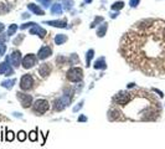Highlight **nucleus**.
<instances>
[{
  "label": "nucleus",
  "instance_id": "nucleus-39",
  "mask_svg": "<svg viewBox=\"0 0 165 149\" xmlns=\"http://www.w3.org/2000/svg\"><path fill=\"white\" fill-rule=\"evenodd\" d=\"M133 87H135V83H134V82H130V83L127 85V88H133Z\"/></svg>",
  "mask_w": 165,
  "mask_h": 149
},
{
  "label": "nucleus",
  "instance_id": "nucleus-28",
  "mask_svg": "<svg viewBox=\"0 0 165 149\" xmlns=\"http://www.w3.org/2000/svg\"><path fill=\"white\" fill-rule=\"evenodd\" d=\"M37 2L42 5L44 8H49V5L51 4V0H37Z\"/></svg>",
  "mask_w": 165,
  "mask_h": 149
},
{
  "label": "nucleus",
  "instance_id": "nucleus-21",
  "mask_svg": "<svg viewBox=\"0 0 165 149\" xmlns=\"http://www.w3.org/2000/svg\"><path fill=\"white\" fill-rule=\"evenodd\" d=\"M67 40H68V37L66 35L59 34V35H56V37H55V44H56V45H62V44H65L67 41Z\"/></svg>",
  "mask_w": 165,
  "mask_h": 149
},
{
  "label": "nucleus",
  "instance_id": "nucleus-31",
  "mask_svg": "<svg viewBox=\"0 0 165 149\" xmlns=\"http://www.w3.org/2000/svg\"><path fill=\"white\" fill-rule=\"evenodd\" d=\"M6 52V45L5 44H0V56H4Z\"/></svg>",
  "mask_w": 165,
  "mask_h": 149
},
{
  "label": "nucleus",
  "instance_id": "nucleus-20",
  "mask_svg": "<svg viewBox=\"0 0 165 149\" xmlns=\"http://www.w3.org/2000/svg\"><path fill=\"white\" fill-rule=\"evenodd\" d=\"M107 29H108V24L107 22H103L101 26H98V29H97V36L98 37H103L107 32Z\"/></svg>",
  "mask_w": 165,
  "mask_h": 149
},
{
  "label": "nucleus",
  "instance_id": "nucleus-17",
  "mask_svg": "<svg viewBox=\"0 0 165 149\" xmlns=\"http://www.w3.org/2000/svg\"><path fill=\"white\" fill-rule=\"evenodd\" d=\"M27 8H29V10H31L32 12H34V14H36V15H40V16H42L44 14H45V12H44V10L42 9H40L37 5H35V4H29V5H27Z\"/></svg>",
  "mask_w": 165,
  "mask_h": 149
},
{
  "label": "nucleus",
  "instance_id": "nucleus-5",
  "mask_svg": "<svg viewBox=\"0 0 165 149\" xmlns=\"http://www.w3.org/2000/svg\"><path fill=\"white\" fill-rule=\"evenodd\" d=\"M130 100V92H124L122 91L119 93H117L116 96L113 97V103L116 106H126L128 103V101Z\"/></svg>",
  "mask_w": 165,
  "mask_h": 149
},
{
  "label": "nucleus",
  "instance_id": "nucleus-19",
  "mask_svg": "<svg viewBox=\"0 0 165 149\" xmlns=\"http://www.w3.org/2000/svg\"><path fill=\"white\" fill-rule=\"evenodd\" d=\"M15 83H16V80H15V78H11V80H5V81H3L2 86H3L4 88H6V90H11Z\"/></svg>",
  "mask_w": 165,
  "mask_h": 149
},
{
  "label": "nucleus",
  "instance_id": "nucleus-27",
  "mask_svg": "<svg viewBox=\"0 0 165 149\" xmlns=\"http://www.w3.org/2000/svg\"><path fill=\"white\" fill-rule=\"evenodd\" d=\"M123 6H124V3H123V2H116L112 5V9L113 10H120V9H123Z\"/></svg>",
  "mask_w": 165,
  "mask_h": 149
},
{
  "label": "nucleus",
  "instance_id": "nucleus-24",
  "mask_svg": "<svg viewBox=\"0 0 165 149\" xmlns=\"http://www.w3.org/2000/svg\"><path fill=\"white\" fill-rule=\"evenodd\" d=\"M26 138H27V135H26V132H25V130H20V132L18 133V139H19L20 142H25Z\"/></svg>",
  "mask_w": 165,
  "mask_h": 149
},
{
  "label": "nucleus",
  "instance_id": "nucleus-26",
  "mask_svg": "<svg viewBox=\"0 0 165 149\" xmlns=\"http://www.w3.org/2000/svg\"><path fill=\"white\" fill-rule=\"evenodd\" d=\"M29 139L31 142H36L37 141V130H31L29 133Z\"/></svg>",
  "mask_w": 165,
  "mask_h": 149
},
{
  "label": "nucleus",
  "instance_id": "nucleus-33",
  "mask_svg": "<svg viewBox=\"0 0 165 149\" xmlns=\"http://www.w3.org/2000/svg\"><path fill=\"white\" fill-rule=\"evenodd\" d=\"M101 21H103V18L102 16H99V18H96V20L92 22V25H91V28H94L96 25H97L98 22H101Z\"/></svg>",
  "mask_w": 165,
  "mask_h": 149
},
{
  "label": "nucleus",
  "instance_id": "nucleus-32",
  "mask_svg": "<svg viewBox=\"0 0 165 149\" xmlns=\"http://www.w3.org/2000/svg\"><path fill=\"white\" fill-rule=\"evenodd\" d=\"M82 107H83V101H81L78 104H76V106L73 107V112H75V113H76V112H78Z\"/></svg>",
  "mask_w": 165,
  "mask_h": 149
},
{
  "label": "nucleus",
  "instance_id": "nucleus-36",
  "mask_svg": "<svg viewBox=\"0 0 165 149\" xmlns=\"http://www.w3.org/2000/svg\"><path fill=\"white\" fill-rule=\"evenodd\" d=\"M152 91H153V92H155V93H158V94H159V97H161V98L164 97V93H163V92H161L160 90H157V88H153Z\"/></svg>",
  "mask_w": 165,
  "mask_h": 149
},
{
  "label": "nucleus",
  "instance_id": "nucleus-18",
  "mask_svg": "<svg viewBox=\"0 0 165 149\" xmlns=\"http://www.w3.org/2000/svg\"><path fill=\"white\" fill-rule=\"evenodd\" d=\"M51 14L52 15H61L62 14V6H61V4H59V3L53 4L51 6Z\"/></svg>",
  "mask_w": 165,
  "mask_h": 149
},
{
  "label": "nucleus",
  "instance_id": "nucleus-10",
  "mask_svg": "<svg viewBox=\"0 0 165 149\" xmlns=\"http://www.w3.org/2000/svg\"><path fill=\"white\" fill-rule=\"evenodd\" d=\"M16 98L19 100V102L21 103V106L24 108H29L32 104V96L31 94H26L22 92H16Z\"/></svg>",
  "mask_w": 165,
  "mask_h": 149
},
{
  "label": "nucleus",
  "instance_id": "nucleus-3",
  "mask_svg": "<svg viewBox=\"0 0 165 149\" xmlns=\"http://www.w3.org/2000/svg\"><path fill=\"white\" fill-rule=\"evenodd\" d=\"M49 108H50L49 102L46 100H42V98L36 100L34 106H32V110L37 116H42L44 113H46L49 111Z\"/></svg>",
  "mask_w": 165,
  "mask_h": 149
},
{
  "label": "nucleus",
  "instance_id": "nucleus-43",
  "mask_svg": "<svg viewBox=\"0 0 165 149\" xmlns=\"http://www.w3.org/2000/svg\"><path fill=\"white\" fill-rule=\"evenodd\" d=\"M86 3H92V0H85Z\"/></svg>",
  "mask_w": 165,
  "mask_h": 149
},
{
  "label": "nucleus",
  "instance_id": "nucleus-1",
  "mask_svg": "<svg viewBox=\"0 0 165 149\" xmlns=\"http://www.w3.org/2000/svg\"><path fill=\"white\" fill-rule=\"evenodd\" d=\"M119 52L127 63L145 76L165 75V20L136 21L120 40Z\"/></svg>",
  "mask_w": 165,
  "mask_h": 149
},
{
  "label": "nucleus",
  "instance_id": "nucleus-15",
  "mask_svg": "<svg viewBox=\"0 0 165 149\" xmlns=\"http://www.w3.org/2000/svg\"><path fill=\"white\" fill-rule=\"evenodd\" d=\"M94 69L96 70H106L107 69V65H106V59L104 57H99L98 60H96L94 62Z\"/></svg>",
  "mask_w": 165,
  "mask_h": 149
},
{
  "label": "nucleus",
  "instance_id": "nucleus-22",
  "mask_svg": "<svg viewBox=\"0 0 165 149\" xmlns=\"http://www.w3.org/2000/svg\"><path fill=\"white\" fill-rule=\"evenodd\" d=\"M93 56H94V50H88L87 51V53H86V63H87V67L91 65V60L93 59Z\"/></svg>",
  "mask_w": 165,
  "mask_h": 149
},
{
  "label": "nucleus",
  "instance_id": "nucleus-9",
  "mask_svg": "<svg viewBox=\"0 0 165 149\" xmlns=\"http://www.w3.org/2000/svg\"><path fill=\"white\" fill-rule=\"evenodd\" d=\"M37 60H39L37 56H35L34 53H29V55H26V56L22 59L21 65H22L24 69L29 70V69H32V67L37 63Z\"/></svg>",
  "mask_w": 165,
  "mask_h": 149
},
{
  "label": "nucleus",
  "instance_id": "nucleus-7",
  "mask_svg": "<svg viewBox=\"0 0 165 149\" xmlns=\"http://www.w3.org/2000/svg\"><path fill=\"white\" fill-rule=\"evenodd\" d=\"M71 102V96H68L67 93H65L63 96H61L59 100H56L55 101V111H62V110H65V108L68 106V103Z\"/></svg>",
  "mask_w": 165,
  "mask_h": 149
},
{
  "label": "nucleus",
  "instance_id": "nucleus-13",
  "mask_svg": "<svg viewBox=\"0 0 165 149\" xmlns=\"http://www.w3.org/2000/svg\"><path fill=\"white\" fill-rule=\"evenodd\" d=\"M39 73L41 77H47L51 73V65L50 63H42L39 67Z\"/></svg>",
  "mask_w": 165,
  "mask_h": 149
},
{
  "label": "nucleus",
  "instance_id": "nucleus-2",
  "mask_svg": "<svg viewBox=\"0 0 165 149\" xmlns=\"http://www.w3.org/2000/svg\"><path fill=\"white\" fill-rule=\"evenodd\" d=\"M123 107H127L122 112L123 120L154 122L161 116V104L153 93L145 90H135L130 92V100Z\"/></svg>",
  "mask_w": 165,
  "mask_h": 149
},
{
  "label": "nucleus",
  "instance_id": "nucleus-38",
  "mask_svg": "<svg viewBox=\"0 0 165 149\" xmlns=\"http://www.w3.org/2000/svg\"><path fill=\"white\" fill-rule=\"evenodd\" d=\"M78 122H87V117L83 116V114L79 116V117H78Z\"/></svg>",
  "mask_w": 165,
  "mask_h": 149
},
{
  "label": "nucleus",
  "instance_id": "nucleus-42",
  "mask_svg": "<svg viewBox=\"0 0 165 149\" xmlns=\"http://www.w3.org/2000/svg\"><path fill=\"white\" fill-rule=\"evenodd\" d=\"M5 119H6V118H5L4 116H2V114H0V120H5Z\"/></svg>",
  "mask_w": 165,
  "mask_h": 149
},
{
  "label": "nucleus",
  "instance_id": "nucleus-8",
  "mask_svg": "<svg viewBox=\"0 0 165 149\" xmlns=\"http://www.w3.org/2000/svg\"><path fill=\"white\" fill-rule=\"evenodd\" d=\"M21 53H20V51H12V53H11V55L10 56H8L6 57V62L9 63V65H11L12 67H16V69H18V67L21 65Z\"/></svg>",
  "mask_w": 165,
  "mask_h": 149
},
{
  "label": "nucleus",
  "instance_id": "nucleus-14",
  "mask_svg": "<svg viewBox=\"0 0 165 149\" xmlns=\"http://www.w3.org/2000/svg\"><path fill=\"white\" fill-rule=\"evenodd\" d=\"M30 34H31V35H39L41 39H44V37L46 36V30L42 29V28H41V26H39V25H35V26H32V29L30 30Z\"/></svg>",
  "mask_w": 165,
  "mask_h": 149
},
{
  "label": "nucleus",
  "instance_id": "nucleus-25",
  "mask_svg": "<svg viewBox=\"0 0 165 149\" xmlns=\"http://www.w3.org/2000/svg\"><path fill=\"white\" fill-rule=\"evenodd\" d=\"M5 134H6V138H5V139H6L8 142H12V141H14V138H15V134H14V132H12V130H6V133H5Z\"/></svg>",
  "mask_w": 165,
  "mask_h": 149
},
{
  "label": "nucleus",
  "instance_id": "nucleus-4",
  "mask_svg": "<svg viewBox=\"0 0 165 149\" xmlns=\"http://www.w3.org/2000/svg\"><path fill=\"white\" fill-rule=\"evenodd\" d=\"M83 78V71L81 67H72L67 71V80L71 82H79Z\"/></svg>",
  "mask_w": 165,
  "mask_h": 149
},
{
  "label": "nucleus",
  "instance_id": "nucleus-23",
  "mask_svg": "<svg viewBox=\"0 0 165 149\" xmlns=\"http://www.w3.org/2000/svg\"><path fill=\"white\" fill-rule=\"evenodd\" d=\"M18 31V25L15 24H12L9 26V29H8V32H6V36H12L14 34H15Z\"/></svg>",
  "mask_w": 165,
  "mask_h": 149
},
{
  "label": "nucleus",
  "instance_id": "nucleus-41",
  "mask_svg": "<svg viewBox=\"0 0 165 149\" xmlns=\"http://www.w3.org/2000/svg\"><path fill=\"white\" fill-rule=\"evenodd\" d=\"M3 30H4V25H3L2 22H0V32H2Z\"/></svg>",
  "mask_w": 165,
  "mask_h": 149
},
{
  "label": "nucleus",
  "instance_id": "nucleus-30",
  "mask_svg": "<svg viewBox=\"0 0 165 149\" xmlns=\"http://www.w3.org/2000/svg\"><path fill=\"white\" fill-rule=\"evenodd\" d=\"M66 61H68V59H66V57H63V56H59V57L56 59V62H57L59 65H63Z\"/></svg>",
  "mask_w": 165,
  "mask_h": 149
},
{
  "label": "nucleus",
  "instance_id": "nucleus-34",
  "mask_svg": "<svg viewBox=\"0 0 165 149\" xmlns=\"http://www.w3.org/2000/svg\"><path fill=\"white\" fill-rule=\"evenodd\" d=\"M139 2H140V0H130L129 5H130L132 8H136V6H138V4H139Z\"/></svg>",
  "mask_w": 165,
  "mask_h": 149
},
{
  "label": "nucleus",
  "instance_id": "nucleus-29",
  "mask_svg": "<svg viewBox=\"0 0 165 149\" xmlns=\"http://www.w3.org/2000/svg\"><path fill=\"white\" fill-rule=\"evenodd\" d=\"M35 25H36L35 22H25L24 25H21V26H20V29H22V30H24V29H27V28H32V26H35Z\"/></svg>",
  "mask_w": 165,
  "mask_h": 149
},
{
  "label": "nucleus",
  "instance_id": "nucleus-12",
  "mask_svg": "<svg viewBox=\"0 0 165 149\" xmlns=\"http://www.w3.org/2000/svg\"><path fill=\"white\" fill-rule=\"evenodd\" d=\"M0 75H5V76H11L14 75V70L10 65H8V62H2L0 63Z\"/></svg>",
  "mask_w": 165,
  "mask_h": 149
},
{
  "label": "nucleus",
  "instance_id": "nucleus-16",
  "mask_svg": "<svg viewBox=\"0 0 165 149\" xmlns=\"http://www.w3.org/2000/svg\"><path fill=\"white\" fill-rule=\"evenodd\" d=\"M45 24L55 26V28H66L67 26V21L66 20H55V21H45Z\"/></svg>",
  "mask_w": 165,
  "mask_h": 149
},
{
  "label": "nucleus",
  "instance_id": "nucleus-11",
  "mask_svg": "<svg viewBox=\"0 0 165 149\" xmlns=\"http://www.w3.org/2000/svg\"><path fill=\"white\" fill-rule=\"evenodd\" d=\"M51 55H52V49L50 46H42L37 52V59L39 60H46Z\"/></svg>",
  "mask_w": 165,
  "mask_h": 149
},
{
  "label": "nucleus",
  "instance_id": "nucleus-40",
  "mask_svg": "<svg viewBox=\"0 0 165 149\" xmlns=\"http://www.w3.org/2000/svg\"><path fill=\"white\" fill-rule=\"evenodd\" d=\"M14 116H15V117H19V118H21V117H22V114H21V113H18V112L14 113Z\"/></svg>",
  "mask_w": 165,
  "mask_h": 149
},
{
  "label": "nucleus",
  "instance_id": "nucleus-6",
  "mask_svg": "<svg viewBox=\"0 0 165 149\" xmlns=\"http://www.w3.org/2000/svg\"><path fill=\"white\" fill-rule=\"evenodd\" d=\"M34 78L31 75H24L20 80V88L22 91H31L34 88Z\"/></svg>",
  "mask_w": 165,
  "mask_h": 149
},
{
  "label": "nucleus",
  "instance_id": "nucleus-37",
  "mask_svg": "<svg viewBox=\"0 0 165 149\" xmlns=\"http://www.w3.org/2000/svg\"><path fill=\"white\" fill-rule=\"evenodd\" d=\"M72 4H73L72 0H67V2H66V9H71V8H72Z\"/></svg>",
  "mask_w": 165,
  "mask_h": 149
},
{
  "label": "nucleus",
  "instance_id": "nucleus-35",
  "mask_svg": "<svg viewBox=\"0 0 165 149\" xmlns=\"http://www.w3.org/2000/svg\"><path fill=\"white\" fill-rule=\"evenodd\" d=\"M22 39H24V35H21L20 37L15 39V40H14V45H18V44H20V42L22 41Z\"/></svg>",
  "mask_w": 165,
  "mask_h": 149
}]
</instances>
